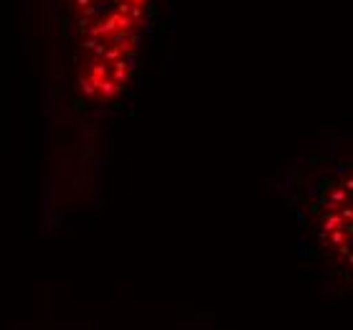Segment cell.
<instances>
[{"label":"cell","mask_w":353,"mask_h":330,"mask_svg":"<svg viewBox=\"0 0 353 330\" xmlns=\"http://www.w3.org/2000/svg\"><path fill=\"white\" fill-rule=\"evenodd\" d=\"M79 25V87L89 99L110 102L132 72L148 0H69Z\"/></svg>","instance_id":"cell-1"},{"label":"cell","mask_w":353,"mask_h":330,"mask_svg":"<svg viewBox=\"0 0 353 330\" xmlns=\"http://www.w3.org/2000/svg\"><path fill=\"white\" fill-rule=\"evenodd\" d=\"M321 234L333 254L353 265V173H348L328 196Z\"/></svg>","instance_id":"cell-2"}]
</instances>
